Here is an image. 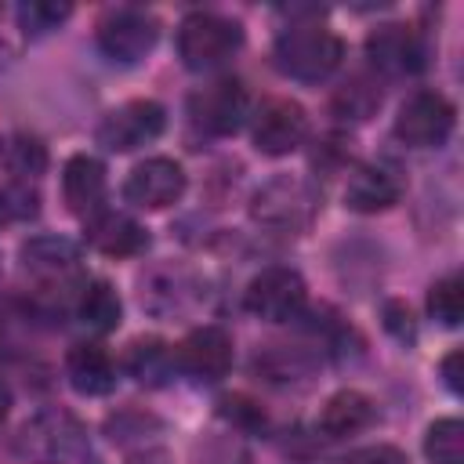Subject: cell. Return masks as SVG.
Masks as SVG:
<instances>
[{"mask_svg": "<svg viewBox=\"0 0 464 464\" xmlns=\"http://www.w3.org/2000/svg\"><path fill=\"white\" fill-rule=\"evenodd\" d=\"M344 44L334 29L323 22H294L276 36L272 58L283 76L301 80V83H319L341 65Z\"/></svg>", "mask_w": 464, "mask_h": 464, "instance_id": "obj_1", "label": "cell"}, {"mask_svg": "<svg viewBox=\"0 0 464 464\" xmlns=\"http://www.w3.org/2000/svg\"><path fill=\"white\" fill-rule=\"evenodd\" d=\"M83 424L69 410H40L33 413L18 435H14V453L25 464H65L83 450Z\"/></svg>", "mask_w": 464, "mask_h": 464, "instance_id": "obj_2", "label": "cell"}, {"mask_svg": "<svg viewBox=\"0 0 464 464\" xmlns=\"http://www.w3.org/2000/svg\"><path fill=\"white\" fill-rule=\"evenodd\" d=\"M239 47H243V29L225 14L196 11L178 25V58L192 72L225 65Z\"/></svg>", "mask_w": 464, "mask_h": 464, "instance_id": "obj_3", "label": "cell"}, {"mask_svg": "<svg viewBox=\"0 0 464 464\" xmlns=\"http://www.w3.org/2000/svg\"><path fill=\"white\" fill-rule=\"evenodd\" d=\"M315 207H319L315 188L301 178H290V174L265 181L250 199L254 221L279 228V232H301L315 218Z\"/></svg>", "mask_w": 464, "mask_h": 464, "instance_id": "obj_4", "label": "cell"}, {"mask_svg": "<svg viewBox=\"0 0 464 464\" xmlns=\"http://www.w3.org/2000/svg\"><path fill=\"white\" fill-rule=\"evenodd\" d=\"M156 36H160V25L141 7H112L98 22V47L109 62H120V65L141 62L156 47Z\"/></svg>", "mask_w": 464, "mask_h": 464, "instance_id": "obj_5", "label": "cell"}, {"mask_svg": "<svg viewBox=\"0 0 464 464\" xmlns=\"http://www.w3.org/2000/svg\"><path fill=\"white\" fill-rule=\"evenodd\" d=\"M308 301V286L301 279V272L286 268V265H272V268H261L250 286H246V308L265 319V323H290L301 315Z\"/></svg>", "mask_w": 464, "mask_h": 464, "instance_id": "obj_6", "label": "cell"}, {"mask_svg": "<svg viewBox=\"0 0 464 464\" xmlns=\"http://www.w3.org/2000/svg\"><path fill=\"white\" fill-rule=\"evenodd\" d=\"M453 123H457V112L439 91H417L402 102L395 116V138L410 149H435L450 138Z\"/></svg>", "mask_w": 464, "mask_h": 464, "instance_id": "obj_7", "label": "cell"}, {"mask_svg": "<svg viewBox=\"0 0 464 464\" xmlns=\"http://www.w3.org/2000/svg\"><path fill=\"white\" fill-rule=\"evenodd\" d=\"M163 123H167V112L160 102L134 98V102H123L112 112H105V120L98 123V145H105L109 152H130V149L160 138Z\"/></svg>", "mask_w": 464, "mask_h": 464, "instance_id": "obj_8", "label": "cell"}, {"mask_svg": "<svg viewBox=\"0 0 464 464\" xmlns=\"http://www.w3.org/2000/svg\"><path fill=\"white\" fill-rule=\"evenodd\" d=\"M250 112V98L239 80H214L188 94V116L210 134H236Z\"/></svg>", "mask_w": 464, "mask_h": 464, "instance_id": "obj_9", "label": "cell"}, {"mask_svg": "<svg viewBox=\"0 0 464 464\" xmlns=\"http://www.w3.org/2000/svg\"><path fill=\"white\" fill-rule=\"evenodd\" d=\"M308 134V116L290 98H268L254 116V145L265 156H290Z\"/></svg>", "mask_w": 464, "mask_h": 464, "instance_id": "obj_10", "label": "cell"}, {"mask_svg": "<svg viewBox=\"0 0 464 464\" xmlns=\"http://www.w3.org/2000/svg\"><path fill=\"white\" fill-rule=\"evenodd\" d=\"M181 192H185V170H181V163H174L167 156H152V160L138 163L123 181L127 203L145 207V210H163V207L178 203Z\"/></svg>", "mask_w": 464, "mask_h": 464, "instance_id": "obj_11", "label": "cell"}, {"mask_svg": "<svg viewBox=\"0 0 464 464\" xmlns=\"http://www.w3.org/2000/svg\"><path fill=\"white\" fill-rule=\"evenodd\" d=\"M174 359L196 381H218L232 370V337L221 326H199L174 348Z\"/></svg>", "mask_w": 464, "mask_h": 464, "instance_id": "obj_12", "label": "cell"}, {"mask_svg": "<svg viewBox=\"0 0 464 464\" xmlns=\"http://www.w3.org/2000/svg\"><path fill=\"white\" fill-rule=\"evenodd\" d=\"M366 58L388 76H406L424 65V47L410 25H381L366 36Z\"/></svg>", "mask_w": 464, "mask_h": 464, "instance_id": "obj_13", "label": "cell"}, {"mask_svg": "<svg viewBox=\"0 0 464 464\" xmlns=\"http://www.w3.org/2000/svg\"><path fill=\"white\" fill-rule=\"evenodd\" d=\"M402 196V178L392 163H362L344 185V203L359 214H377L395 207Z\"/></svg>", "mask_w": 464, "mask_h": 464, "instance_id": "obj_14", "label": "cell"}, {"mask_svg": "<svg viewBox=\"0 0 464 464\" xmlns=\"http://www.w3.org/2000/svg\"><path fill=\"white\" fill-rule=\"evenodd\" d=\"M62 196L76 218H94L105 210V167L94 156H72L62 170Z\"/></svg>", "mask_w": 464, "mask_h": 464, "instance_id": "obj_15", "label": "cell"}, {"mask_svg": "<svg viewBox=\"0 0 464 464\" xmlns=\"http://www.w3.org/2000/svg\"><path fill=\"white\" fill-rule=\"evenodd\" d=\"M76 246L62 236H33L25 246H22V265L33 279L40 283H69L76 276Z\"/></svg>", "mask_w": 464, "mask_h": 464, "instance_id": "obj_16", "label": "cell"}, {"mask_svg": "<svg viewBox=\"0 0 464 464\" xmlns=\"http://www.w3.org/2000/svg\"><path fill=\"white\" fill-rule=\"evenodd\" d=\"M87 243L109 257H134L149 246V232L127 214L102 210L87 221Z\"/></svg>", "mask_w": 464, "mask_h": 464, "instance_id": "obj_17", "label": "cell"}, {"mask_svg": "<svg viewBox=\"0 0 464 464\" xmlns=\"http://www.w3.org/2000/svg\"><path fill=\"white\" fill-rule=\"evenodd\" d=\"M65 373L80 395H109L116 388V362L102 344H72L65 355Z\"/></svg>", "mask_w": 464, "mask_h": 464, "instance_id": "obj_18", "label": "cell"}, {"mask_svg": "<svg viewBox=\"0 0 464 464\" xmlns=\"http://www.w3.org/2000/svg\"><path fill=\"white\" fill-rule=\"evenodd\" d=\"M373 420H377L373 399L362 395V392H355V388H344V392L330 395L326 406H323V413H319V428L330 439H348V435L370 428Z\"/></svg>", "mask_w": 464, "mask_h": 464, "instance_id": "obj_19", "label": "cell"}, {"mask_svg": "<svg viewBox=\"0 0 464 464\" xmlns=\"http://www.w3.org/2000/svg\"><path fill=\"white\" fill-rule=\"evenodd\" d=\"M123 366L130 377H138L141 384H167V377L174 373L178 359H174V348L160 337H138L127 344V355H123Z\"/></svg>", "mask_w": 464, "mask_h": 464, "instance_id": "obj_20", "label": "cell"}, {"mask_svg": "<svg viewBox=\"0 0 464 464\" xmlns=\"http://www.w3.org/2000/svg\"><path fill=\"white\" fill-rule=\"evenodd\" d=\"M76 315L83 326H91L94 334H109L120 326V315H123V304L116 297V290L105 283V279H91L80 297H76Z\"/></svg>", "mask_w": 464, "mask_h": 464, "instance_id": "obj_21", "label": "cell"}, {"mask_svg": "<svg viewBox=\"0 0 464 464\" xmlns=\"http://www.w3.org/2000/svg\"><path fill=\"white\" fill-rule=\"evenodd\" d=\"M424 453L431 464H464V424L457 417H442L424 435Z\"/></svg>", "mask_w": 464, "mask_h": 464, "instance_id": "obj_22", "label": "cell"}, {"mask_svg": "<svg viewBox=\"0 0 464 464\" xmlns=\"http://www.w3.org/2000/svg\"><path fill=\"white\" fill-rule=\"evenodd\" d=\"M428 312L442 326H457L464 319V279L457 272L431 283V290H428Z\"/></svg>", "mask_w": 464, "mask_h": 464, "instance_id": "obj_23", "label": "cell"}, {"mask_svg": "<svg viewBox=\"0 0 464 464\" xmlns=\"http://www.w3.org/2000/svg\"><path fill=\"white\" fill-rule=\"evenodd\" d=\"M381 105V87L370 80V76H352L337 98H334V109L344 116V120H366L373 109Z\"/></svg>", "mask_w": 464, "mask_h": 464, "instance_id": "obj_24", "label": "cell"}, {"mask_svg": "<svg viewBox=\"0 0 464 464\" xmlns=\"http://www.w3.org/2000/svg\"><path fill=\"white\" fill-rule=\"evenodd\" d=\"M72 14L69 4H47V0H33V4H22L18 7V22L29 36H44L51 29H58L65 18Z\"/></svg>", "mask_w": 464, "mask_h": 464, "instance_id": "obj_25", "label": "cell"}, {"mask_svg": "<svg viewBox=\"0 0 464 464\" xmlns=\"http://www.w3.org/2000/svg\"><path fill=\"white\" fill-rule=\"evenodd\" d=\"M7 163H11V170L18 174V181H25V178H36V174L47 167V152H44V145H40L36 138L18 134V138L7 145Z\"/></svg>", "mask_w": 464, "mask_h": 464, "instance_id": "obj_26", "label": "cell"}, {"mask_svg": "<svg viewBox=\"0 0 464 464\" xmlns=\"http://www.w3.org/2000/svg\"><path fill=\"white\" fill-rule=\"evenodd\" d=\"M341 464H410V460L395 446H362V450L348 453Z\"/></svg>", "mask_w": 464, "mask_h": 464, "instance_id": "obj_27", "label": "cell"}, {"mask_svg": "<svg viewBox=\"0 0 464 464\" xmlns=\"http://www.w3.org/2000/svg\"><path fill=\"white\" fill-rule=\"evenodd\" d=\"M384 326L399 337V341H413V315H410V308L402 304V301H388L384 304Z\"/></svg>", "mask_w": 464, "mask_h": 464, "instance_id": "obj_28", "label": "cell"}, {"mask_svg": "<svg viewBox=\"0 0 464 464\" xmlns=\"http://www.w3.org/2000/svg\"><path fill=\"white\" fill-rule=\"evenodd\" d=\"M460 362H464V352H460V348H453V352L442 359V381H446V388H450V392H457V395L464 392V381H460V377H464V373H460Z\"/></svg>", "mask_w": 464, "mask_h": 464, "instance_id": "obj_29", "label": "cell"}, {"mask_svg": "<svg viewBox=\"0 0 464 464\" xmlns=\"http://www.w3.org/2000/svg\"><path fill=\"white\" fill-rule=\"evenodd\" d=\"M130 464H170V453L167 450H145V453L130 457Z\"/></svg>", "mask_w": 464, "mask_h": 464, "instance_id": "obj_30", "label": "cell"}, {"mask_svg": "<svg viewBox=\"0 0 464 464\" xmlns=\"http://www.w3.org/2000/svg\"><path fill=\"white\" fill-rule=\"evenodd\" d=\"M7 413H11V388L0 381V424L7 420Z\"/></svg>", "mask_w": 464, "mask_h": 464, "instance_id": "obj_31", "label": "cell"}]
</instances>
